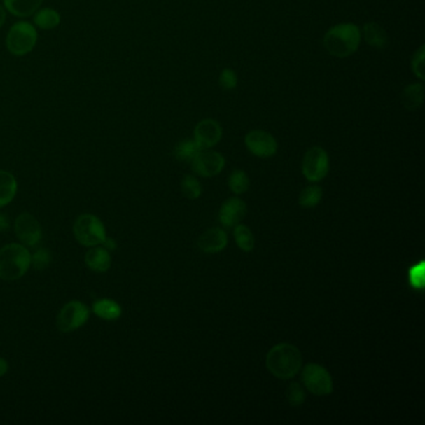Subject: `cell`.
<instances>
[{"instance_id": "obj_1", "label": "cell", "mask_w": 425, "mask_h": 425, "mask_svg": "<svg viewBox=\"0 0 425 425\" xmlns=\"http://www.w3.org/2000/svg\"><path fill=\"white\" fill-rule=\"evenodd\" d=\"M266 367L276 378H293L302 367V354L300 349L289 343L276 344L267 353Z\"/></svg>"}, {"instance_id": "obj_2", "label": "cell", "mask_w": 425, "mask_h": 425, "mask_svg": "<svg viewBox=\"0 0 425 425\" xmlns=\"http://www.w3.org/2000/svg\"><path fill=\"white\" fill-rule=\"evenodd\" d=\"M361 30L354 24H338L324 35V46L329 54L337 57H347L356 53L361 44Z\"/></svg>"}, {"instance_id": "obj_3", "label": "cell", "mask_w": 425, "mask_h": 425, "mask_svg": "<svg viewBox=\"0 0 425 425\" xmlns=\"http://www.w3.org/2000/svg\"><path fill=\"white\" fill-rule=\"evenodd\" d=\"M32 266V255L22 244H6L0 249V278L15 281L23 277Z\"/></svg>"}, {"instance_id": "obj_4", "label": "cell", "mask_w": 425, "mask_h": 425, "mask_svg": "<svg viewBox=\"0 0 425 425\" xmlns=\"http://www.w3.org/2000/svg\"><path fill=\"white\" fill-rule=\"evenodd\" d=\"M38 41V32L29 22L13 24L6 35V48L13 55L24 57L34 49Z\"/></svg>"}, {"instance_id": "obj_5", "label": "cell", "mask_w": 425, "mask_h": 425, "mask_svg": "<svg viewBox=\"0 0 425 425\" xmlns=\"http://www.w3.org/2000/svg\"><path fill=\"white\" fill-rule=\"evenodd\" d=\"M73 231L78 242L86 247L100 246L106 238V230L102 220L91 214L79 216L75 221Z\"/></svg>"}, {"instance_id": "obj_6", "label": "cell", "mask_w": 425, "mask_h": 425, "mask_svg": "<svg viewBox=\"0 0 425 425\" xmlns=\"http://www.w3.org/2000/svg\"><path fill=\"white\" fill-rule=\"evenodd\" d=\"M89 316H90V309L88 308L85 303L79 300L68 302L57 314V329L63 333L74 332L88 322Z\"/></svg>"}, {"instance_id": "obj_7", "label": "cell", "mask_w": 425, "mask_h": 425, "mask_svg": "<svg viewBox=\"0 0 425 425\" xmlns=\"http://www.w3.org/2000/svg\"><path fill=\"white\" fill-rule=\"evenodd\" d=\"M302 382L312 394L323 397L329 396L333 391V379L328 370L314 363L307 364L302 370Z\"/></svg>"}, {"instance_id": "obj_8", "label": "cell", "mask_w": 425, "mask_h": 425, "mask_svg": "<svg viewBox=\"0 0 425 425\" xmlns=\"http://www.w3.org/2000/svg\"><path fill=\"white\" fill-rule=\"evenodd\" d=\"M329 158L324 148L314 146L307 151L302 161V174L309 182L322 181L328 175Z\"/></svg>"}, {"instance_id": "obj_9", "label": "cell", "mask_w": 425, "mask_h": 425, "mask_svg": "<svg viewBox=\"0 0 425 425\" xmlns=\"http://www.w3.org/2000/svg\"><path fill=\"white\" fill-rule=\"evenodd\" d=\"M14 231L20 244L28 247H35L43 237V230L39 221L28 212L18 216L14 222Z\"/></svg>"}, {"instance_id": "obj_10", "label": "cell", "mask_w": 425, "mask_h": 425, "mask_svg": "<svg viewBox=\"0 0 425 425\" xmlns=\"http://www.w3.org/2000/svg\"><path fill=\"white\" fill-rule=\"evenodd\" d=\"M193 171L202 177H214L218 175L225 166V158L216 151L201 150L196 158L191 161Z\"/></svg>"}, {"instance_id": "obj_11", "label": "cell", "mask_w": 425, "mask_h": 425, "mask_svg": "<svg viewBox=\"0 0 425 425\" xmlns=\"http://www.w3.org/2000/svg\"><path fill=\"white\" fill-rule=\"evenodd\" d=\"M244 144L251 153L258 158H271L277 153L276 139L266 131H250L244 137Z\"/></svg>"}, {"instance_id": "obj_12", "label": "cell", "mask_w": 425, "mask_h": 425, "mask_svg": "<svg viewBox=\"0 0 425 425\" xmlns=\"http://www.w3.org/2000/svg\"><path fill=\"white\" fill-rule=\"evenodd\" d=\"M222 129L216 120L206 119L200 121L193 131V140L201 150L211 148L221 140Z\"/></svg>"}, {"instance_id": "obj_13", "label": "cell", "mask_w": 425, "mask_h": 425, "mask_svg": "<svg viewBox=\"0 0 425 425\" xmlns=\"http://www.w3.org/2000/svg\"><path fill=\"white\" fill-rule=\"evenodd\" d=\"M247 214V206L237 197L227 200L220 209L218 218L225 227H232L242 221Z\"/></svg>"}, {"instance_id": "obj_14", "label": "cell", "mask_w": 425, "mask_h": 425, "mask_svg": "<svg viewBox=\"0 0 425 425\" xmlns=\"http://www.w3.org/2000/svg\"><path fill=\"white\" fill-rule=\"evenodd\" d=\"M228 238L221 228H210L197 239L200 250L204 253H218L226 249Z\"/></svg>"}, {"instance_id": "obj_15", "label": "cell", "mask_w": 425, "mask_h": 425, "mask_svg": "<svg viewBox=\"0 0 425 425\" xmlns=\"http://www.w3.org/2000/svg\"><path fill=\"white\" fill-rule=\"evenodd\" d=\"M85 263L94 272H106L111 266V256L105 247L94 246L86 252Z\"/></svg>"}, {"instance_id": "obj_16", "label": "cell", "mask_w": 425, "mask_h": 425, "mask_svg": "<svg viewBox=\"0 0 425 425\" xmlns=\"http://www.w3.org/2000/svg\"><path fill=\"white\" fill-rule=\"evenodd\" d=\"M41 3L43 0H3L6 11L19 18L33 15L39 9Z\"/></svg>"}, {"instance_id": "obj_17", "label": "cell", "mask_w": 425, "mask_h": 425, "mask_svg": "<svg viewBox=\"0 0 425 425\" xmlns=\"http://www.w3.org/2000/svg\"><path fill=\"white\" fill-rule=\"evenodd\" d=\"M92 312L95 313L97 317L105 321H115L121 317L123 309L118 302L109 298H102L94 302Z\"/></svg>"}, {"instance_id": "obj_18", "label": "cell", "mask_w": 425, "mask_h": 425, "mask_svg": "<svg viewBox=\"0 0 425 425\" xmlns=\"http://www.w3.org/2000/svg\"><path fill=\"white\" fill-rule=\"evenodd\" d=\"M18 191L15 177L8 171L0 170V209L11 204Z\"/></svg>"}, {"instance_id": "obj_19", "label": "cell", "mask_w": 425, "mask_h": 425, "mask_svg": "<svg viewBox=\"0 0 425 425\" xmlns=\"http://www.w3.org/2000/svg\"><path fill=\"white\" fill-rule=\"evenodd\" d=\"M363 36L369 46L377 49H384L388 46L386 30L375 23H367L363 28Z\"/></svg>"}, {"instance_id": "obj_20", "label": "cell", "mask_w": 425, "mask_h": 425, "mask_svg": "<svg viewBox=\"0 0 425 425\" xmlns=\"http://www.w3.org/2000/svg\"><path fill=\"white\" fill-rule=\"evenodd\" d=\"M33 20H34V24L38 28L43 29V30H51V29L59 27V24L62 22V18L55 9H51V8L40 9L39 8L34 13Z\"/></svg>"}, {"instance_id": "obj_21", "label": "cell", "mask_w": 425, "mask_h": 425, "mask_svg": "<svg viewBox=\"0 0 425 425\" xmlns=\"http://www.w3.org/2000/svg\"><path fill=\"white\" fill-rule=\"evenodd\" d=\"M423 97H424V89H423L421 84L409 85L403 91V105H404V108L408 109V110H415L421 105Z\"/></svg>"}, {"instance_id": "obj_22", "label": "cell", "mask_w": 425, "mask_h": 425, "mask_svg": "<svg viewBox=\"0 0 425 425\" xmlns=\"http://www.w3.org/2000/svg\"><path fill=\"white\" fill-rule=\"evenodd\" d=\"M200 151H201V148L193 139V140H182L174 148V155H175L176 159L181 162H191Z\"/></svg>"}, {"instance_id": "obj_23", "label": "cell", "mask_w": 425, "mask_h": 425, "mask_svg": "<svg viewBox=\"0 0 425 425\" xmlns=\"http://www.w3.org/2000/svg\"><path fill=\"white\" fill-rule=\"evenodd\" d=\"M322 196H323L322 188L313 185V186H308V188H305L300 193L298 202L305 209H312V207H316L321 202Z\"/></svg>"}, {"instance_id": "obj_24", "label": "cell", "mask_w": 425, "mask_h": 425, "mask_svg": "<svg viewBox=\"0 0 425 425\" xmlns=\"http://www.w3.org/2000/svg\"><path fill=\"white\" fill-rule=\"evenodd\" d=\"M235 239L237 242L238 247L244 252H251L255 249V237L251 232L250 228L244 225H236Z\"/></svg>"}, {"instance_id": "obj_25", "label": "cell", "mask_w": 425, "mask_h": 425, "mask_svg": "<svg viewBox=\"0 0 425 425\" xmlns=\"http://www.w3.org/2000/svg\"><path fill=\"white\" fill-rule=\"evenodd\" d=\"M408 281L410 287L423 291L425 287V262L419 261L408 270Z\"/></svg>"}, {"instance_id": "obj_26", "label": "cell", "mask_w": 425, "mask_h": 425, "mask_svg": "<svg viewBox=\"0 0 425 425\" xmlns=\"http://www.w3.org/2000/svg\"><path fill=\"white\" fill-rule=\"evenodd\" d=\"M228 186L231 188V191L236 195L246 193L250 188L249 176L242 170L233 171L228 180Z\"/></svg>"}, {"instance_id": "obj_27", "label": "cell", "mask_w": 425, "mask_h": 425, "mask_svg": "<svg viewBox=\"0 0 425 425\" xmlns=\"http://www.w3.org/2000/svg\"><path fill=\"white\" fill-rule=\"evenodd\" d=\"M181 190L183 195L190 200L199 199L202 193V188L199 180L191 175H186L182 179Z\"/></svg>"}, {"instance_id": "obj_28", "label": "cell", "mask_w": 425, "mask_h": 425, "mask_svg": "<svg viewBox=\"0 0 425 425\" xmlns=\"http://www.w3.org/2000/svg\"><path fill=\"white\" fill-rule=\"evenodd\" d=\"M286 398L291 407H300L306 400V393L298 383H291L286 391Z\"/></svg>"}, {"instance_id": "obj_29", "label": "cell", "mask_w": 425, "mask_h": 425, "mask_svg": "<svg viewBox=\"0 0 425 425\" xmlns=\"http://www.w3.org/2000/svg\"><path fill=\"white\" fill-rule=\"evenodd\" d=\"M50 262V252L46 249H40L35 252L34 255L32 256V266L34 267L35 270H38V271L48 268Z\"/></svg>"}, {"instance_id": "obj_30", "label": "cell", "mask_w": 425, "mask_h": 425, "mask_svg": "<svg viewBox=\"0 0 425 425\" xmlns=\"http://www.w3.org/2000/svg\"><path fill=\"white\" fill-rule=\"evenodd\" d=\"M220 85L225 90H232L237 86V75L231 69H225L220 75Z\"/></svg>"}, {"instance_id": "obj_31", "label": "cell", "mask_w": 425, "mask_h": 425, "mask_svg": "<svg viewBox=\"0 0 425 425\" xmlns=\"http://www.w3.org/2000/svg\"><path fill=\"white\" fill-rule=\"evenodd\" d=\"M414 74L420 80L424 79V46H420L419 50L415 53L412 62Z\"/></svg>"}, {"instance_id": "obj_32", "label": "cell", "mask_w": 425, "mask_h": 425, "mask_svg": "<svg viewBox=\"0 0 425 425\" xmlns=\"http://www.w3.org/2000/svg\"><path fill=\"white\" fill-rule=\"evenodd\" d=\"M9 228V218L6 217V214L0 212V232H6Z\"/></svg>"}, {"instance_id": "obj_33", "label": "cell", "mask_w": 425, "mask_h": 425, "mask_svg": "<svg viewBox=\"0 0 425 425\" xmlns=\"http://www.w3.org/2000/svg\"><path fill=\"white\" fill-rule=\"evenodd\" d=\"M9 369V364L4 358L0 357V377H4Z\"/></svg>"}, {"instance_id": "obj_34", "label": "cell", "mask_w": 425, "mask_h": 425, "mask_svg": "<svg viewBox=\"0 0 425 425\" xmlns=\"http://www.w3.org/2000/svg\"><path fill=\"white\" fill-rule=\"evenodd\" d=\"M102 247H105L106 250L113 251L116 249V244H115V241L113 239H110V238H105V241L102 242Z\"/></svg>"}, {"instance_id": "obj_35", "label": "cell", "mask_w": 425, "mask_h": 425, "mask_svg": "<svg viewBox=\"0 0 425 425\" xmlns=\"http://www.w3.org/2000/svg\"><path fill=\"white\" fill-rule=\"evenodd\" d=\"M6 8L0 4V28L3 27V24L6 23Z\"/></svg>"}]
</instances>
